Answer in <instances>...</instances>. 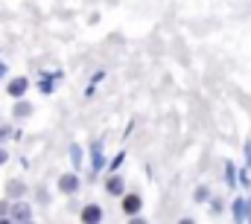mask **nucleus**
<instances>
[{
    "instance_id": "obj_12",
    "label": "nucleus",
    "mask_w": 251,
    "mask_h": 224,
    "mask_svg": "<svg viewBox=\"0 0 251 224\" xmlns=\"http://www.w3.org/2000/svg\"><path fill=\"white\" fill-rule=\"evenodd\" d=\"M9 192H12V195H18V192H24V186H18L15 180H9Z\"/></svg>"
},
{
    "instance_id": "obj_1",
    "label": "nucleus",
    "mask_w": 251,
    "mask_h": 224,
    "mask_svg": "<svg viewBox=\"0 0 251 224\" xmlns=\"http://www.w3.org/2000/svg\"><path fill=\"white\" fill-rule=\"evenodd\" d=\"M9 216H12L15 222H29V219H32V213H29V207H26V204H21V201L9 207Z\"/></svg>"
},
{
    "instance_id": "obj_9",
    "label": "nucleus",
    "mask_w": 251,
    "mask_h": 224,
    "mask_svg": "<svg viewBox=\"0 0 251 224\" xmlns=\"http://www.w3.org/2000/svg\"><path fill=\"white\" fill-rule=\"evenodd\" d=\"M70 163H73V166H76V169L82 166V149H79L76 143L70 146Z\"/></svg>"
},
{
    "instance_id": "obj_4",
    "label": "nucleus",
    "mask_w": 251,
    "mask_h": 224,
    "mask_svg": "<svg viewBox=\"0 0 251 224\" xmlns=\"http://www.w3.org/2000/svg\"><path fill=\"white\" fill-rule=\"evenodd\" d=\"M59 189L67 192V195L76 192V189H79V178H76V175H62V178H59Z\"/></svg>"
},
{
    "instance_id": "obj_17",
    "label": "nucleus",
    "mask_w": 251,
    "mask_h": 224,
    "mask_svg": "<svg viewBox=\"0 0 251 224\" xmlns=\"http://www.w3.org/2000/svg\"><path fill=\"white\" fill-rule=\"evenodd\" d=\"M3 76H6V64H0V79H3Z\"/></svg>"
},
{
    "instance_id": "obj_10",
    "label": "nucleus",
    "mask_w": 251,
    "mask_h": 224,
    "mask_svg": "<svg viewBox=\"0 0 251 224\" xmlns=\"http://www.w3.org/2000/svg\"><path fill=\"white\" fill-rule=\"evenodd\" d=\"M29 111H32V105H29V102H18V105H15V116H26Z\"/></svg>"
},
{
    "instance_id": "obj_7",
    "label": "nucleus",
    "mask_w": 251,
    "mask_h": 224,
    "mask_svg": "<svg viewBox=\"0 0 251 224\" xmlns=\"http://www.w3.org/2000/svg\"><path fill=\"white\" fill-rule=\"evenodd\" d=\"M123 210L128 213V216H134V213L140 210V198H137V195H126L123 198Z\"/></svg>"
},
{
    "instance_id": "obj_6",
    "label": "nucleus",
    "mask_w": 251,
    "mask_h": 224,
    "mask_svg": "<svg viewBox=\"0 0 251 224\" xmlns=\"http://www.w3.org/2000/svg\"><path fill=\"white\" fill-rule=\"evenodd\" d=\"M82 219H85V222H100V219H102V210H100L97 204H88V207L82 210Z\"/></svg>"
},
{
    "instance_id": "obj_14",
    "label": "nucleus",
    "mask_w": 251,
    "mask_h": 224,
    "mask_svg": "<svg viewBox=\"0 0 251 224\" xmlns=\"http://www.w3.org/2000/svg\"><path fill=\"white\" fill-rule=\"evenodd\" d=\"M6 213H9V204H6V201H0V219H6Z\"/></svg>"
},
{
    "instance_id": "obj_15",
    "label": "nucleus",
    "mask_w": 251,
    "mask_h": 224,
    "mask_svg": "<svg viewBox=\"0 0 251 224\" xmlns=\"http://www.w3.org/2000/svg\"><path fill=\"white\" fill-rule=\"evenodd\" d=\"M246 157H249L246 163H249V166H251V143H246Z\"/></svg>"
},
{
    "instance_id": "obj_5",
    "label": "nucleus",
    "mask_w": 251,
    "mask_h": 224,
    "mask_svg": "<svg viewBox=\"0 0 251 224\" xmlns=\"http://www.w3.org/2000/svg\"><path fill=\"white\" fill-rule=\"evenodd\" d=\"M249 213H251V201H243V198H237V201H234V219H237V222H243Z\"/></svg>"
},
{
    "instance_id": "obj_13",
    "label": "nucleus",
    "mask_w": 251,
    "mask_h": 224,
    "mask_svg": "<svg viewBox=\"0 0 251 224\" xmlns=\"http://www.w3.org/2000/svg\"><path fill=\"white\" fill-rule=\"evenodd\" d=\"M123 160H126V155H117V157L111 160V169H117V166H120V163H123Z\"/></svg>"
},
{
    "instance_id": "obj_3",
    "label": "nucleus",
    "mask_w": 251,
    "mask_h": 224,
    "mask_svg": "<svg viewBox=\"0 0 251 224\" xmlns=\"http://www.w3.org/2000/svg\"><path fill=\"white\" fill-rule=\"evenodd\" d=\"M91 157H94V160H91V169H94V172H100V169L105 166V157H102V143H100V140L94 143V149H91Z\"/></svg>"
},
{
    "instance_id": "obj_8",
    "label": "nucleus",
    "mask_w": 251,
    "mask_h": 224,
    "mask_svg": "<svg viewBox=\"0 0 251 224\" xmlns=\"http://www.w3.org/2000/svg\"><path fill=\"white\" fill-rule=\"evenodd\" d=\"M105 189H108L111 195H120V192H123V180H120V178H111V180L105 183Z\"/></svg>"
},
{
    "instance_id": "obj_2",
    "label": "nucleus",
    "mask_w": 251,
    "mask_h": 224,
    "mask_svg": "<svg viewBox=\"0 0 251 224\" xmlns=\"http://www.w3.org/2000/svg\"><path fill=\"white\" fill-rule=\"evenodd\" d=\"M26 88H29V82H26L24 76H18V79H12V82H9V93H12L15 99H21V96L26 93Z\"/></svg>"
},
{
    "instance_id": "obj_11",
    "label": "nucleus",
    "mask_w": 251,
    "mask_h": 224,
    "mask_svg": "<svg viewBox=\"0 0 251 224\" xmlns=\"http://www.w3.org/2000/svg\"><path fill=\"white\" fill-rule=\"evenodd\" d=\"M41 93H53V79H50V76H47V79L41 76Z\"/></svg>"
},
{
    "instance_id": "obj_16",
    "label": "nucleus",
    "mask_w": 251,
    "mask_h": 224,
    "mask_svg": "<svg viewBox=\"0 0 251 224\" xmlns=\"http://www.w3.org/2000/svg\"><path fill=\"white\" fill-rule=\"evenodd\" d=\"M3 163H6V152L0 149V166H3Z\"/></svg>"
}]
</instances>
